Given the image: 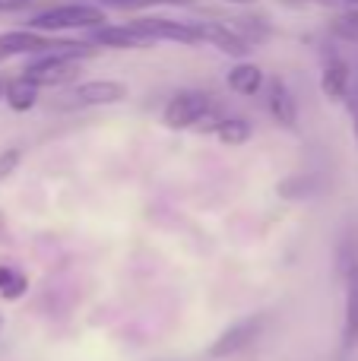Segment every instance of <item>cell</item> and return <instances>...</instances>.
Returning <instances> with one entry per match:
<instances>
[{
	"mask_svg": "<svg viewBox=\"0 0 358 361\" xmlns=\"http://www.w3.org/2000/svg\"><path fill=\"white\" fill-rule=\"evenodd\" d=\"M213 108L216 105L206 92H200V89H181V92H175L168 99V105H165L162 124L168 127V130H190V127L200 124Z\"/></svg>",
	"mask_w": 358,
	"mask_h": 361,
	"instance_id": "cell-4",
	"label": "cell"
},
{
	"mask_svg": "<svg viewBox=\"0 0 358 361\" xmlns=\"http://www.w3.org/2000/svg\"><path fill=\"white\" fill-rule=\"evenodd\" d=\"M127 95H130V89L121 80H86L70 86L61 95L57 108H70V111H76V108H108V105H121Z\"/></svg>",
	"mask_w": 358,
	"mask_h": 361,
	"instance_id": "cell-2",
	"label": "cell"
},
{
	"mask_svg": "<svg viewBox=\"0 0 358 361\" xmlns=\"http://www.w3.org/2000/svg\"><path fill=\"white\" fill-rule=\"evenodd\" d=\"M6 105L13 108V111H32V108L38 105V86L32 80H25L23 73L16 76V80H10L6 82Z\"/></svg>",
	"mask_w": 358,
	"mask_h": 361,
	"instance_id": "cell-13",
	"label": "cell"
},
{
	"mask_svg": "<svg viewBox=\"0 0 358 361\" xmlns=\"http://www.w3.org/2000/svg\"><path fill=\"white\" fill-rule=\"evenodd\" d=\"M213 133L222 146H245L254 137V127L247 118H222Z\"/></svg>",
	"mask_w": 358,
	"mask_h": 361,
	"instance_id": "cell-14",
	"label": "cell"
},
{
	"mask_svg": "<svg viewBox=\"0 0 358 361\" xmlns=\"http://www.w3.org/2000/svg\"><path fill=\"white\" fill-rule=\"evenodd\" d=\"M0 99H6V80H0Z\"/></svg>",
	"mask_w": 358,
	"mask_h": 361,
	"instance_id": "cell-22",
	"label": "cell"
},
{
	"mask_svg": "<svg viewBox=\"0 0 358 361\" xmlns=\"http://www.w3.org/2000/svg\"><path fill=\"white\" fill-rule=\"evenodd\" d=\"M194 25H197V35H200V42L213 44V48L222 51V54L245 61L247 51H251V44H247L245 38H241L228 23H216V19H206V23H194Z\"/></svg>",
	"mask_w": 358,
	"mask_h": 361,
	"instance_id": "cell-9",
	"label": "cell"
},
{
	"mask_svg": "<svg viewBox=\"0 0 358 361\" xmlns=\"http://www.w3.org/2000/svg\"><path fill=\"white\" fill-rule=\"evenodd\" d=\"M222 4H232V6H254L257 0H222Z\"/></svg>",
	"mask_w": 358,
	"mask_h": 361,
	"instance_id": "cell-21",
	"label": "cell"
},
{
	"mask_svg": "<svg viewBox=\"0 0 358 361\" xmlns=\"http://www.w3.org/2000/svg\"><path fill=\"white\" fill-rule=\"evenodd\" d=\"M321 92L330 102H346V95L352 92V73H349V63L342 57H330L323 63L321 73Z\"/></svg>",
	"mask_w": 358,
	"mask_h": 361,
	"instance_id": "cell-11",
	"label": "cell"
},
{
	"mask_svg": "<svg viewBox=\"0 0 358 361\" xmlns=\"http://www.w3.org/2000/svg\"><path fill=\"white\" fill-rule=\"evenodd\" d=\"M330 29H333V35L342 38V42H358V6H349V10L336 13V16L330 19Z\"/></svg>",
	"mask_w": 358,
	"mask_h": 361,
	"instance_id": "cell-17",
	"label": "cell"
},
{
	"mask_svg": "<svg viewBox=\"0 0 358 361\" xmlns=\"http://www.w3.org/2000/svg\"><path fill=\"white\" fill-rule=\"evenodd\" d=\"M228 25H232V29L238 32V35L245 38L247 44H251V48L270 38V23H266L264 16H257V19H251V16H238V19H232Z\"/></svg>",
	"mask_w": 358,
	"mask_h": 361,
	"instance_id": "cell-15",
	"label": "cell"
},
{
	"mask_svg": "<svg viewBox=\"0 0 358 361\" xmlns=\"http://www.w3.org/2000/svg\"><path fill=\"white\" fill-rule=\"evenodd\" d=\"M0 326H4V320H0Z\"/></svg>",
	"mask_w": 358,
	"mask_h": 361,
	"instance_id": "cell-24",
	"label": "cell"
},
{
	"mask_svg": "<svg viewBox=\"0 0 358 361\" xmlns=\"http://www.w3.org/2000/svg\"><path fill=\"white\" fill-rule=\"evenodd\" d=\"M342 4H352V6H355V4H358V0H342Z\"/></svg>",
	"mask_w": 358,
	"mask_h": 361,
	"instance_id": "cell-23",
	"label": "cell"
},
{
	"mask_svg": "<svg viewBox=\"0 0 358 361\" xmlns=\"http://www.w3.org/2000/svg\"><path fill=\"white\" fill-rule=\"evenodd\" d=\"M133 29L149 35L152 42H175V44H200L197 25L190 19H168V16H140L133 19Z\"/></svg>",
	"mask_w": 358,
	"mask_h": 361,
	"instance_id": "cell-5",
	"label": "cell"
},
{
	"mask_svg": "<svg viewBox=\"0 0 358 361\" xmlns=\"http://www.w3.org/2000/svg\"><path fill=\"white\" fill-rule=\"evenodd\" d=\"M82 73L80 61L67 54H57V51H44V54H35L29 63L23 67V76L32 80L38 89H48V86H70L76 82Z\"/></svg>",
	"mask_w": 358,
	"mask_h": 361,
	"instance_id": "cell-3",
	"label": "cell"
},
{
	"mask_svg": "<svg viewBox=\"0 0 358 361\" xmlns=\"http://www.w3.org/2000/svg\"><path fill=\"white\" fill-rule=\"evenodd\" d=\"M92 44H99V48H111V51H146L152 48V38L143 35L140 29H133L130 23L124 25H99V29H92Z\"/></svg>",
	"mask_w": 358,
	"mask_h": 361,
	"instance_id": "cell-8",
	"label": "cell"
},
{
	"mask_svg": "<svg viewBox=\"0 0 358 361\" xmlns=\"http://www.w3.org/2000/svg\"><path fill=\"white\" fill-rule=\"evenodd\" d=\"M25 288H29V279H25L19 269L0 267V298L16 301V298H23L25 295Z\"/></svg>",
	"mask_w": 358,
	"mask_h": 361,
	"instance_id": "cell-16",
	"label": "cell"
},
{
	"mask_svg": "<svg viewBox=\"0 0 358 361\" xmlns=\"http://www.w3.org/2000/svg\"><path fill=\"white\" fill-rule=\"evenodd\" d=\"M264 324H266V320L260 317V314H254V317H245V320H238V324H232L228 330L219 333V339L213 343L209 355H213V358H228V355H238V352H245L247 345H254V339L260 336Z\"/></svg>",
	"mask_w": 358,
	"mask_h": 361,
	"instance_id": "cell-6",
	"label": "cell"
},
{
	"mask_svg": "<svg viewBox=\"0 0 358 361\" xmlns=\"http://www.w3.org/2000/svg\"><path fill=\"white\" fill-rule=\"evenodd\" d=\"M266 108H270L273 121H276L279 127H285V130H295L298 127V102L295 95H292V89L285 86L283 80H270V86H266Z\"/></svg>",
	"mask_w": 358,
	"mask_h": 361,
	"instance_id": "cell-10",
	"label": "cell"
},
{
	"mask_svg": "<svg viewBox=\"0 0 358 361\" xmlns=\"http://www.w3.org/2000/svg\"><path fill=\"white\" fill-rule=\"evenodd\" d=\"M19 159H23V152H19V149H4V152H0V180L10 178L13 171H16Z\"/></svg>",
	"mask_w": 358,
	"mask_h": 361,
	"instance_id": "cell-19",
	"label": "cell"
},
{
	"mask_svg": "<svg viewBox=\"0 0 358 361\" xmlns=\"http://www.w3.org/2000/svg\"><path fill=\"white\" fill-rule=\"evenodd\" d=\"M101 10H121V13H133V10H146V6L159 4V0H92Z\"/></svg>",
	"mask_w": 358,
	"mask_h": 361,
	"instance_id": "cell-18",
	"label": "cell"
},
{
	"mask_svg": "<svg viewBox=\"0 0 358 361\" xmlns=\"http://www.w3.org/2000/svg\"><path fill=\"white\" fill-rule=\"evenodd\" d=\"M346 105H349V118H352V130H355V140H358V89L346 95Z\"/></svg>",
	"mask_w": 358,
	"mask_h": 361,
	"instance_id": "cell-20",
	"label": "cell"
},
{
	"mask_svg": "<svg viewBox=\"0 0 358 361\" xmlns=\"http://www.w3.org/2000/svg\"><path fill=\"white\" fill-rule=\"evenodd\" d=\"M342 301H346V314H342V349H355L358 345V260H342Z\"/></svg>",
	"mask_w": 358,
	"mask_h": 361,
	"instance_id": "cell-7",
	"label": "cell"
},
{
	"mask_svg": "<svg viewBox=\"0 0 358 361\" xmlns=\"http://www.w3.org/2000/svg\"><path fill=\"white\" fill-rule=\"evenodd\" d=\"M226 82H228V89H232L235 95H257L260 89H264L266 76H264V70H260L257 63H251V61H238L232 70H228Z\"/></svg>",
	"mask_w": 358,
	"mask_h": 361,
	"instance_id": "cell-12",
	"label": "cell"
},
{
	"mask_svg": "<svg viewBox=\"0 0 358 361\" xmlns=\"http://www.w3.org/2000/svg\"><path fill=\"white\" fill-rule=\"evenodd\" d=\"M105 23H108V16L99 4H61V6H48V10L35 13L25 29L44 32V35H57V32H70V29L92 32Z\"/></svg>",
	"mask_w": 358,
	"mask_h": 361,
	"instance_id": "cell-1",
	"label": "cell"
}]
</instances>
